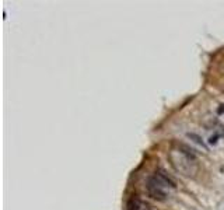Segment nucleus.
Instances as JSON below:
<instances>
[{"mask_svg": "<svg viewBox=\"0 0 224 210\" xmlns=\"http://www.w3.org/2000/svg\"><path fill=\"white\" fill-rule=\"evenodd\" d=\"M168 157L175 171L186 178H193L199 171L196 155L192 149L189 150L186 146H179L178 150L172 149Z\"/></svg>", "mask_w": 224, "mask_h": 210, "instance_id": "obj_1", "label": "nucleus"}, {"mask_svg": "<svg viewBox=\"0 0 224 210\" xmlns=\"http://www.w3.org/2000/svg\"><path fill=\"white\" fill-rule=\"evenodd\" d=\"M147 192L153 199L156 200H164L167 197V191L168 189H174L175 188V182L165 175L161 171H156L154 175L149 177L146 183Z\"/></svg>", "mask_w": 224, "mask_h": 210, "instance_id": "obj_2", "label": "nucleus"}, {"mask_svg": "<svg viewBox=\"0 0 224 210\" xmlns=\"http://www.w3.org/2000/svg\"><path fill=\"white\" fill-rule=\"evenodd\" d=\"M126 210H142V202L136 196H133L130 200L128 202V207Z\"/></svg>", "mask_w": 224, "mask_h": 210, "instance_id": "obj_3", "label": "nucleus"}, {"mask_svg": "<svg viewBox=\"0 0 224 210\" xmlns=\"http://www.w3.org/2000/svg\"><path fill=\"white\" fill-rule=\"evenodd\" d=\"M188 137H191V139H195V142L199 143V144H202V146H205V143L200 140V137L196 136V135H193V133H188Z\"/></svg>", "mask_w": 224, "mask_h": 210, "instance_id": "obj_4", "label": "nucleus"}, {"mask_svg": "<svg viewBox=\"0 0 224 210\" xmlns=\"http://www.w3.org/2000/svg\"><path fill=\"white\" fill-rule=\"evenodd\" d=\"M224 112V105H221V108L219 109V114H223Z\"/></svg>", "mask_w": 224, "mask_h": 210, "instance_id": "obj_5", "label": "nucleus"}]
</instances>
